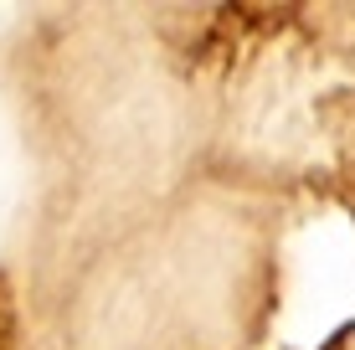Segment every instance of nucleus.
<instances>
[{
    "mask_svg": "<svg viewBox=\"0 0 355 350\" xmlns=\"http://www.w3.org/2000/svg\"><path fill=\"white\" fill-rule=\"evenodd\" d=\"M21 345V304H16V288L0 273V350H16Z\"/></svg>",
    "mask_w": 355,
    "mask_h": 350,
    "instance_id": "f257e3e1",
    "label": "nucleus"
}]
</instances>
